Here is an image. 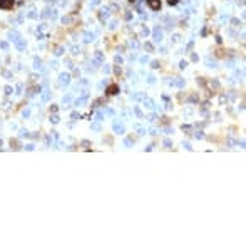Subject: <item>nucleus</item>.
<instances>
[{"mask_svg": "<svg viewBox=\"0 0 246 246\" xmlns=\"http://www.w3.org/2000/svg\"><path fill=\"white\" fill-rule=\"evenodd\" d=\"M13 7V0H0V9L3 10H9Z\"/></svg>", "mask_w": 246, "mask_h": 246, "instance_id": "1", "label": "nucleus"}, {"mask_svg": "<svg viewBox=\"0 0 246 246\" xmlns=\"http://www.w3.org/2000/svg\"><path fill=\"white\" fill-rule=\"evenodd\" d=\"M114 132H116V134H124V132H126L124 126H122L119 121H114Z\"/></svg>", "mask_w": 246, "mask_h": 246, "instance_id": "2", "label": "nucleus"}, {"mask_svg": "<svg viewBox=\"0 0 246 246\" xmlns=\"http://www.w3.org/2000/svg\"><path fill=\"white\" fill-rule=\"evenodd\" d=\"M117 92H119V86H117V84H112V86L107 87V94H109V95H116Z\"/></svg>", "mask_w": 246, "mask_h": 246, "instance_id": "3", "label": "nucleus"}, {"mask_svg": "<svg viewBox=\"0 0 246 246\" xmlns=\"http://www.w3.org/2000/svg\"><path fill=\"white\" fill-rule=\"evenodd\" d=\"M149 2V7L153 9V10H159L161 9V2L159 0H147Z\"/></svg>", "mask_w": 246, "mask_h": 246, "instance_id": "4", "label": "nucleus"}, {"mask_svg": "<svg viewBox=\"0 0 246 246\" xmlns=\"http://www.w3.org/2000/svg\"><path fill=\"white\" fill-rule=\"evenodd\" d=\"M59 82H60L62 86H67V84L70 82V77H69V74H60V77H59Z\"/></svg>", "mask_w": 246, "mask_h": 246, "instance_id": "5", "label": "nucleus"}, {"mask_svg": "<svg viewBox=\"0 0 246 246\" xmlns=\"http://www.w3.org/2000/svg\"><path fill=\"white\" fill-rule=\"evenodd\" d=\"M161 40H162V34H161L159 27H156L154 29V42H161Z\"/></svg>", "mask_w": 246, "mask_h": 246, "instance_id": "6", "label": "nucleus"}, {"mask_svg": "<svg viewBox=\"0 0 246 246\" xmlns=\"http://www.w3.org/2000/svg\"><path fill=\"white\" fill-rule=\"evenodd\" d=\"M143 102H144V105H146L147 109H153V107H154V101H153V99H149V97H144Z\"/></svg>", "mask_w": 246, "mask_h": 246, "instance_id": "7", "label": "nucleus"}, {"mask_svg": "<svg viewBox=\"0 0 246 246\" xmlns=\"http://www.w3.org/2000/svg\"><path fill=\"white\" fill-rule=\"evenodd\" d=\"M143 99H144V94H141V92L131 94V101H143Z\"/></svg>", "mask_w": 246, "mask_h": 246, "instance_id": "8", "label": "nucleus"}, {"mask_svg": "<svg viewBox=\"0 0 246 246\" xmlns=\"http://www.w3.org/2000/svg\"><path fill=\"white\" fill-rule=\"evenodd\" d=\"M49 101H50V91L45 89V91L42 92V102H49Z\"/></svg>", "mask_w": 246, "mask_h": 246, "instance_id": "9", "label": "nucleus"}, {"mask_svg": "<svg viewBox=\"0 0 246 246\" xmlns=\"http://www.w3.org/2000/svg\"><path fill=\"white\" fill-rule=\"evenodd\" d=\"M87 99H89V97H86V95H82V97H79V99H76V105H77V107H80V105L87 104Z\"/></svg>", "mask_w": 246, "mask_h": 246, "instance_id": "10", "label": "nucleus"}, {"mask_svg": "<svg viewBox=\"0 0 246 246\" xmlns=\"http://www.w3.org/2000/svg\"><path fill=\"white\" fill-rule=\"evenodd\" d=\"M132 129H134V131H137V132H139L141 136H144V134H146V129H144V127H141L139 124H132Z\"/></svg>", "mask_w": 246, "mask_h": 246, "instance_id": "11", "label": "nucleus"}, {"mask_svg": "<svg viewBox=\"0 0 246 246\" xmlns=\"http://www.w3.org/2000/svg\"><path fill=\"white\" fill-rule=\"evenodd\" d=\"M174 86H178V87H184V86H186V80L181 79V77H178L176 80H174Z\"/></svg>", "mask_w": 246, "mask_h": 246, "instance_id": "12", "label": "nucleus"}, {"mask_svg": "<svg viewBox=\"0 0 246 246\" xmlns=\"http://www.w3.org/2000/svg\"><path fill=\"white\" fill-rule=\"evenodd\" d=\"M70 101H72V97H70V95H65L64 99H62V104H64V107H65V109L69 107V104H70Z\"/></svg>", "mask_w": 246, "mask_h": 246, "instance_id": "13", "label": "nucleus"}, {"mask_svg": "<svg viewBox=\"0 0 246 246\" xmlns=\"http://www.w3.org/2000/svg\"><path fill=\"white\" fill-rule=\"evenodd\" d=\"M10 40H12V42H17V40H20V35H19V32H10Z\"/></svg>", "mask_w": 246, "mask_h": 246, "instance_id": "14", "label": "nucleus"}, {"mask_svg": "<svg viewBox=\"0 0 246 246\" xmlns=\"http://www.w3.org/2000/svg\"><path fill=\"white\" fill-rule=\"evenodd\" d=\"M15 45H17V49H20V50H24V47H25V42L20 39V40H17L15 42Z\"/></svg>", "mask_w": 246, "mask_h": 246, "instance_id": "15", "label": "nucleus"}, {"mask_svg": "<svg viewBox=\"0 0 246 246\" xmlns=\"http://www.w3.org/2000/svg\"><path fill=\"white\" fill-rule=\"evenodd\" d=\"M59 121H60V117H59L57 114H55V112H54V114L50 116V122H52V124H57Z\"/></svg>", "mask_w": 246, "mask_h": 246, "instance_id": "16", "label": "nucleus"}, {"mask_svg": "<svg viewBox=\"0 0 246 246\" xmlns=\"http://www.w3.org/2000/svg\"><path fill=\"white\" fill-rule=\"evenodd\" d=\"M99 15H101V19H102V20H104V19H107V17H109V10H107V9H102V10H101V13H99Z\"/></svg>", "mask_w": 246, "mask_h": 246, "instance_id": "17", "label": "nucleus"}, {"mask_svg": "<svg viewBox=\"0 0 246 246\" xmlns=\"http://www.w3.org/2000/svg\"><path fill=\"white\" fill-rule=\"evenodd\" d=\"M132 144H134V141H132L131 137H126V139H124V146H126V147H132Z\"/></svg>", "mask_w": 246, "mask_h": 246, "instance_id": "18", "label": "nucleus"}, {"mask_svg": "<svg viewBox=\"0 0 246 246\" xmlns=\"http://www.w3.org/2000/svg\"><path fill=\"white\" fill-rule=\"evenodd\" d=\"M29 136V131L27 129H20L19 131V137H27Z\"/></svg>", "mask_w": 246, "mask_h": 246, "instance_id": "19", "label": "nucleus"}, {"mask_svg": "<svg viewBox=\"0 0 246 246\" xmlns=\"http://www.w3.org/2000/svg\"><path fill=\"white\" fill-rule=\"evenodd\" d=\"M102 119H104V114H102V112H97V114H95V122H101Z\"/></svg>", "mask_w": 246, "mask_h": 246, "instance_id": "20", "label": "nucleus"}, {"mask_svg": "<svg viewBox=\"0 0 246 246\" xmlns=\"http://www.w3.org/2000/svg\"><path fill=\"white\" fill-rule=\"evenodd\" d=\"M102 59H104L102 54H101V52H95V60H97V62H102Z\"/></svg>", "mask_w": 246, "mask_h": 246, "instance_id": "21", "label": "nucleus"}, {"mask_svg": "<svg viewBox=\"0 0 246 246\" xmlns=\"http://www.w3.org/2000/svg\"><path fill=\"white\" fill-rule=\"evenodd\" d=\"M29 116H30V109H24V111H22V117H24V119H27Z\"/></svg>", "mask_w": 246, "mask_h": 246, "instance_id": "22", "label": "nucleus"}, {"mask_svg": "<svg viewBox=\"0 0 246 246\" xmlns=\"http://www.w3.org/2000/svg\"><path fill=\"white\" fill-rule=\"evenodd\" d=\"M146 119H147L149 122H156V119H157V117H156V114H149V116L146 117Z\"/></svg>", "mask_w": 246, "mask_h": 246, "instance_id": "23", "label": "nucleus"}, {"mask_svg": "<svg viewBox=\"0 0 246 246\" xmlns=\"http://www.w3.org/2000/svg\"><path fill=\"white\" fill-rule=\"evenodd\" d=\"M206 64H208V67H216V62L211 60V59H206Z\"/></svg>", "mask_w": 246, "mask_h": 246, "instance_id": "24", "label": "nucleus"}, {"mask_svg": "<svg viewBox=\"0 0 246 246\" xmlns=\"http://www.w3.org/2000/svg\"><path fill=\"white\" fill-rule=\"evenodd\" d=\"M86 42H91V40H94V34H86Z\"/></svg>", "mask_w": 246, "mask_h": 246, "instance_id": "25", "label": "nucleus"}, {"mask_svg": "<svg viewBox=\"0 0 246 246\" xmlns=\"http://www.w3.org/2000/svg\"><path fill=\"white\" fill-rule=\"evenodd\" d=\"M40 64H42L40 59H35V60H34V69H40Z\"/></svg>", "mask_w": 246, "mask_h": 246, "instance_id": "26", "label": "nucleus"}, {"mask_svg": "<svg viewBox=\"0 0 246 246\" xmlns=\"http://www.w3.org/2000/svg\"><path fill=\"white\" fill-rule=\"evenodd\" d=\"M91 129H92V131H101V126H99L97 122H94V124L91 126Z\"/></svg>", "mask_w": 246, "mask_h": 246, "instance_id": "27", "label": "nucleus"}, {"mask_svg": "<svg viewBox=\"0 0 246 246\" xmlns=\"http://www.w3.org/2000/svg\"><path fill=\"white\" fill-rule=\"evenodd\" d=\"M134 112H136V116H137V117H143V112H141V109H139V107H134Z\"/></svg>", "mask_w": 246, "mask_h": 246, "instance_id": "28", "label": "nucleus"}, {"mask_svg": "<svg viewBox=\"0 0 246 246\" xmlns=\"http://www.w3.org/2000/svg\"><path fill=\"white\" fill-rule=\"evenodd\" d=\"M149 134L156 136V134H159V129H156V127H151V129H149Z\"/></svg>", "mask_w": 246, "mask_h": 246, "instance_id": "29", "label": "nucleus"}, {"mask_svg": "<svg viewBox=\"0 0 246 246\" xmlns=\"http://www.w3.org/2000/svg\"><path fill=\"white\" fill-rule=\"evenodd\" d=\"M12 92H13V89L10 87V86H7V87H5V94H7V95H10Z\"/></svg>", "mask_w": 246, "mask_h": 246, "instance_id": "30", "label": "nucleus"}, {"mask_svg": "<svg viewBox=\"0 0 246 246\" xmlns=\"http://www.w3.org/2000/svg\"><path fill=\"white\" fill-rule=\"evenodd\" d=\"M194 137H196V139H203V137H204V134L199 131V132H196V134H194Z\"/></svg>", "mask_w": 246, "mask_h": 246, "instance_id": "31", "label": "nucleus"}, {"mask_svg": "<svg viewBox=\"0 0 246 246\" xmlns=\"http://www.w3.org/2000/svg\"><path fill=\"white\" fill-rule=\"evenodd\" d=\"M3 77H5V79H10V77H12V72H10V70H5V72H3Z\"/></svg>", "mask_w": 246, "mask_h": 246, "instance_id": "32", "label": "nucleus"}, {"mask_svg": "<svg viewBox=\"0 0 246 246\" xmlns=\"http://www.w3.org/2000/svg\"><path fill=\"white\" fill-rule=\"evenodd\" d=\"M164 146H166V147H171V146H172L171 139H168V137H166V139H164Z\"/></svg>", "mask_w": 246, "mask_h": 246, "instance_id": "33", "label": "nucleus"}, {"mask_svg": "<svg viewBox=\"0 0 246 246\" xmlns=\"http://www.w3.org/2000/svg\"><path fill=\"white\" fill-rule=\"evenodd\" d=\"M144 47H146V49H147L149 52H153V49H154V47H153V44H149V42H147V44L144 45Z\"/></svg>", "mask_w": 246, "mask_h": 246, "instance_id": "34", "label": "nucleus"}, {"mask_svg": "<svg viewBox=\"0 0 246 246\" xmlns=\"http://www.w3.org/2000/svg\"><path fill=\"white\" fill-rule=\"evenodd\" d=\"M70 117H72L74 121H77V119H79L80 116H79V112H72V114H70Z\"/></svg>", "mask_w": 246, "mask_h": 246, "instance_id": "35", "label": "nucleus"}, {"mask_svg": "<svg viewBox=\"0 0 246 246\" xmlns=\"http://www.w3.org/2000/svg\"><path fill=\"white\" fill-rule=\"evenodd\" d=\"M196 101H198V94H194V95L189 97V102H196Z\"/></svg>", "mask_w": 246, "mask_h": 246, "instance_id": "36", "label": "nucleus"}, {"mask_svg": "<svg viewBox=\"0 0 246 246\" xmlns=\"http://www.w3.org/2000/svg\"><path fill=\"white\" fill-rule=\"evenodd\" d=\"M105 116H114V111L112 109H105Z\"/></svg>", "mask_w": 246, "mask_h": 246, "instance_id": "37", "label": "nucleus"}, {"mask_svg": "<svg viewBox=\"0 0 246 246\" xmlns=\"http://www.w3.org/2000/svg\"><path fill=\"white\" fill-rule=\"evenodd\" d=\"M22 89H24V86L19 84V86H17V94H22Z\"/></svg>", "mask_w": 246, "mask_h": 246, "instance_id": "38", "label": "nucleus"}, {"mask_svg": "<svg viewBox=\"0 0 246 246\" xmlns=\"http://www.w3.org/2000/svg\"><path fill=\"white\" fill-rule=\"evenodd\" d=\"M131 47H132V49H137V47H139V44L134 40V42H131Z\"/></svg>", "mask_w": 246, "mask_h": 246, "instance_id": "39", "label": "nucleus"}, {"mask_svg": "<svg viewBox=\"0 0 246 246\" xmlns=\"http://www.w3.org/2000/svg\"><path fill=\"white\" fill-rule=\"evenodd\" d=\"M182 146H184V147H186L188 151H191V149H193V147H191V144H189V143H184V144H182Z\"/></svg>", "mask_w": 246, "mask_h": 246, "instance_id": "40", "label": "nucleus"}, {"mask_svg": "<svg viewBox=\"0 0 246 246\" xmlns=\"http://www.w3.org/2000/svg\"><path fill=\"white\" fill-rule=\"evenodd\" d=\"M0 47H2V49H7V47H9V44H7V42H0Z\"/></svg>", "mask_w": 246, "mask_h": 246, "instance_id": "41", "label": "nucleus"}, {"mask_svg": "<svg viewBox=\"0 0 246 246\" xmlns=\"http://www.w3.org/2000/svg\"><path fill=\"white\" fill-rule=\"evenodd\" d=\"M233 25H234V27H239L241 24H239V20H236V19H233Z\"/></svg>", "mask_w": 246, "mask_h": 246, "instance_id": "42", "label": "nucleus"}, {"mask_svg": "<svg viewBox=\"0 0 246 246\" xmlns=\"http://www.w3.org/2000/svg\"><path fill=\"white\" fill-rule=\"evenodd\" d=\"M27 151H34V144H29V146H25Z\"/></svg>", "mask_w": 246, "mask_h": 246, "instance_id": "43", "label": "nucleus"}, {"mask_svg": "<svg viewBox=\"0 0 246 246\" xmlns=\"http://www.w3.org/2000/svg\"><path fill=\"white\" fill-rule=\"evenodd\" d=\"M178 2H179V0H168V3H169V5H176Z\"/></svg>", "mask_w": 246, "mask_h": 246, "instance_id": "44", "label": "nucleus"}, {"mask_svg": "<svg viewBox=\"0 0 246 246\" xmlns=\"http://www.w3.org/2000/svg\"><path fill=\"white\" fill-rule=\"evenodd\" d=\"M29 17H30V19H35V17H37V15H35V12H34V10H32V12H29Z\"/></svg>", "mask_w": 246, "mask_h": 246, "instance_id": "45", "label": "nucleus"}, {"mask_svg": "<svg viewBox=\"0 0 246 246\" xmlns=\"http://www.w3.org/2000/svg\"><path fill=\"white\" fill-rule=\"evenodd\" d=\"M147 82H149V84H154V82H156V77H149V79H147Z\"/></svg>", "mask_w": 246, "mask_h": 246, "instance_id": "46", "label": "nucleus"}, {"mask_svg": "<svg viewBox=\"0 0 246 246\" xmlns=\"http://www.w3.org/2000/svg\"><path fill=\"white\" fill-rule=\"evenodd\" d=\"M102 70L105 72V74H109V72H111V67H107V65H105V67H104Z\"/></svg>", "mask_w": 246, "mask_h": 246, "instance_id": "47", "label": "nucleus"}, {"mask_svg": "<svg viewBox=\"0 0 246 246\" xmlns=\"http://www.w3.org/2000/svg\"><path fill=\"white\" fill-rule=\"evenodd\" d=\"M186 65H188V62H186V60H182L181 64H179V67H181V69H184V67H186Z\"/></svg>", "mask_w": 246, "mask_h": 246, "instance_id": "48", "label": "nucleus"}, {"mask_svg": "<svg viewBox=\"0 0 246 246\" xmlns=\"http://www.w3.org/2000/svg\"><path fill=\"white\" fill-rule=\"evenodd\" d=\"M116 62H117V64H122V57H119V55H117V57H116Z\"/></svg>", "mask_w": 246, "mask_h": 246, "instance_id": "49", "label": "nucleus"}, {"mask_svg": "<svg viewBox=\"0 0 246 246\" xmlns=\"http://www.w3.org/2000/svg\"><path fill=\"white\" fill-rule=\"evenodd\" d=\"M60 54H64V50H62V49H57V50H55V55H60Z\"/></svg>", "mask_w": 246, "mask_h": 246, "instance_id": "50", "label": "nucleus"}, {"mask_svg": "<svg viewBox=\"0 0 246 246\" xmlns=\"http://www.w3.org/2000/svg\"><path fill=\"white\" fill-rule=\"evenodd\" d=\"M153 67H154V69H157V67H159V62H157V60H154V62H153Z\"/></svg>", "mask_w": 246, "mask_h": 246, "instance_id": "51", "label": "nucleus"}, {"mask_svg": "<svg viewBox=\"0 0 246 246\" xmlns=\"http://www.w3.org/2000/svg\"><path fill=\"white\" fill-rule=\"evenodd\" d=\"M191 60H194V62L198 60V55H196V54H193V55H191Z\"/></svg>", "mask_w": 246, "mask_h": 246, "instance_id": "52", "label": "nucleus"}, {"mask_svg": "<svg viewBox=\"0 0 246 246\" xmlns=\"http://www.w3.org/2000/svg\"><path fill=\"white\" fill-rule=\"evenodd\" d=\"M99 2H101V0H92V5H97Z\"/></svg>", "mask_w": 246, "mask_h": 246, "instance_id": "53", "label": "nucleus"}, {"mask_svg": "<svg viewBox=\"0 0 246 246\" xmlns=\"http://www.w3.org/2000/svg\"><path fill=\"white\" fill-rule=\"evenodd\" d=\"M0 146H2V139H0Z\"/></svg>", "mask_w": 246, "mask_h": 246, "instance_id": "54", "label": "nucleus"}, {"mask_svg": "<svg viewBox=\"0 0 246 246\" xmlns=\"http://www.w3.org/2000/svg\"><path fill=\"white\" fill-rule=\"evenodd\" d=\"M129 2H134V0H129Z\"/></svg>", "mask_w": 246, "mask_h": 246, "instance_id": "55", "label": "nucleus"}]
</instances>
